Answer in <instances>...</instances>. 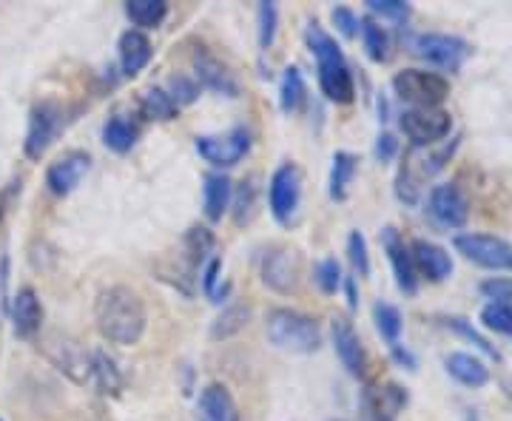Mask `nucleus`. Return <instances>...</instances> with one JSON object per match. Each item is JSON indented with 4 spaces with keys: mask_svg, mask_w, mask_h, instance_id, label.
Returning <instances> with one entry per match:
<instances>
[{
    "mask_svg": "<svg viewBox=\"0 0 512 421\" xmlns=\"http://www.w3.org/2000/svg\"><path fill=\"white\" fill-rule=\"evenodd\" d=\"M251 322V308L248 305H231L217 316V322L211 325V339H231L239 330Z\"/></svg>",
    "mask_w": 512,
    "mask_h": 421,
    "instance_id": "2f4dec72",
    "label": "nucleus"
},
{
    "mask_svg": "<svg viewBox=\"0 0 512 421\" xmlns=\"http://www.w3.org/2000/svg\"><path fill=\"white\" fill-rule=\"evenodd\" d=\"M427 211L430 217L439 222L441 228H461L470 220V205L467 197L461 194L458 185H436L430 191V200H427Z\"/></svg>",
    "mask_w": 512,
    "mask_h": 421,
    "instance_id": "ddd939ff",
    "label": "nucleus"
},
{
    "mask_svg": "<svg viewBox=\"0 0 512 421\" xmlns=\"http://www.w3.org/2000/svg\"><path fill=\"white\" fill-rule=\"evenodd\" d=\"M259 274L262 282L276 293H296L302 282V257L299 251H293L288 245H274L262 254L259 262Z\"/></svg>",
    "mask_w": 512,
    "mask_h": 421,
    "instance_id": "39448f33",
    "label": "nucleus"
},
{
    "mask_svg": "<svg viewBox=\"0 0 512 421\" xmlns=\"http://www.w3.org/2000/svg\"><path fill=\"white\" fill-rule=\"evenodd\" d=\"M214 245H217V239H214V234L205 225H194L185 234V265H188V274H197V268L214 251Z\"/></svg>",
    "mask_w": 512,
    "mask_h": 421,
    "instance_id": "cd10ccee",
    "label": "nucleus"
},
{
    "mask_svg": "<svg viewBox=\"0 0 512 421\" xmlns=\"http://www.w3.org/2000/svg\"><path fill=\"white\" fill-rule=\"evenodd\" d=\"M356 168H359V160L350 154V151H336L333 154V168H330V197L336 202L348 200L350 183L356 177Z\"/></svg>",
    "mask_w": 512,
    "mask_h": 421,
    "instance_id": "a878e982",
    "label": "nucleus"
},
{
    "mask_svg": "<svg viewBox=\"0 0 512 421\" xmlns=\"http://www.w3.org/2000/svg\"><path fill=\"white\" fill-rule=\"evenodd\" d=\"M194 74H197V83L205 86V89H211V92L228 94V97H237L239 94L237 77L228 72L211 52H205V49L194 52Z\"/></svg>",
    "mask_w": 512,
    "mask_h": 421,
    "instance_id": "f3484780",
    "label": "nucleus"
},
{
    "mask_svg": "<svg viewBox=\"0 0 512 421\" xmlns=\"http://www.w3.org/2000/svg\"><path fill=\"white\" fill-rule=\"evenodd\" d=\"M308 49L316 57V69H319V89L328 97L330 103L336 106H348L356 97V83H353V74L348 69V60L342 55L339 43L313 20L308 23Z\"/></svg>",
    "mask_w": 512,
    "mask_h": 421,
    "instance_id": "f03ea898",
    "label": "nucleus"
},
{
    "mask_svg": "<svg viewBox=\"0 0 512 421\" xmlns=\"http://www.w3.org/2000/svg\"><path fill=\"white\" fill-rule=\"evenodd\" d=\"M302 202V171L293 163L279 165L268 185V208L279 225H291Z\"/></svg>",
    "mask_w": 512,
    "mask_h": 421,
    "instance_id": "423d86ee",
    "label": "nucleus"
},
{
    "mask_svg": "<svg viewBox=\"0 0 512 421\" xmlns=\"http://www.w3.org/2000/svg\"><path fill=\"white\" fill-rule=\"evenodd\" d=\"M481 322H484V328L495 330V333H512V305H504V302L484 305Z\"/></svg>",
    "mask_w": 512,
    "mask_h": 421,
    "instance_id": "f704fd0d",
    "label": "nucleus"
},
{
    "mask_svg": "<svg viewBox=\"0 0 512 421\" xmlns=\"http://www.w3.org/2000/svg\"><path fill=\"white\" fill-rule=\"evenodd\" d=\"M345 288H348L350 308H356V285H353V279H345Z\"/></svg>",
    "mask_w": 512,
    "mask_h": 421,
    "instance_id": "09e8293b",
    "label": "nucleus"
},
{
    "mask_svg": "<svg viewBox=\"0 0 512 421\" xmlns=\"http://www.w3.org/2000/svg\"><path fill=\"white\" fill-rule=\"evenodd\" d=\"M333 23H336V29L350 40V37L359 35V23H362V20H359V15H356L353 9H348V6H336V9H333Z\"/></svg>",
    "mask_w": 512,
    "mask_h": 421,
    "instance_id": "37998d69",
    "label": "nucleus"
},
{
    "mask_svg": "<svg viewBox=\"0 0 512 421\" xmlns=\"http://www.w3.org/2000/svg\"><path fill=\"white\" fill-rule=\"evenodd\" d=\"M382 248L387 259H390V265H393V274H396V282H399V288L404 293H416L419 291V276H416V265H413V254H410V248L404 245L402 234L393 228V225H387L382 228Z\"/></svg>",
    "mask_w": 512,
    "mask_h": 421,
    "instance_id": "dca6fc26",
    "label": "nucleus"
},
{
    "mask_svg": "<svg viewBox=\"0 0 512 421\" xmlns=\"http://www.w3.org/2000/svg\"><path fill=\"white\" fill-rule=\"evenodd\" d=\"M94 322L103 339L111 345H137L143 339L148 325V313L140 293L131 291L126 285H111L97 293L94 302Z\"/></svg>",
    "mask_w": 512,
    "mask_h": 421,
    "instance_id": "f257e3e1",
    "label": "nucleus"
},
{
    "mask_svg": "<svg viewBox=\"0 0 512 421\" xmlns=\"http://www.w3.org/2000/svg\"><path fill=\"white\" fill-rule=\"evenodd\" d=\"M348 257L356 268V274H370V257H367V239L362 231H353L348 237Z\"/></svg>",
    "mask_w": 512,
    "mask_h": 421,
    "instance_id": "a19ab883",
    "label": "nucleus"
},
{
    "mask_svg": "<svg viewBox=\"0 0 512 421\" xmlns=\"http://www.w3.org/2000/svg\"><path fill=\"white\" fill-rule=\"evenodd\" d=\"M367 9L379 18L396 20V23H404L410 18V6L404 0H367Z\"/></svg>",
    "mask_w": 512,
    "mask_h": 421,
    "instance_id": "ea45409f",
    "label": "nucleus"
},
{
    "mask_svg": "<svg viewBox=\"0 0 512 421\" xmlns=\"http://www.w3.org/2000/svg\"><path fill=\"white\" fill-rule=\"evenodd\" d=\"M251 131L245 126H237L228 134H205V137H197V154H200L205 163H211L214 168H231L245 160V154L251 151Z\"/></svg>",
    "mask_w": 512,
    "mask_h": 421,
    "instance_id": "6e6552de",
    "label": "nucleus"
},
{
    "mask_svg": "<svg viewBox=\"0 0 512 421\" xmlns=\"http://www.w3.org/2000/svg\"><path fill=\"white\" fill-rule=\"evenodd\" d=\"M393 92L410 103V109H441V103L450 97V80L436 72L404 69L393 77Z\"/></svg>",
    "mask_w": 512,
    "mask_h": 421,
    "instance_id": "20e7f679",
    "label": "nucleus"
},
{
    "mask_svg": "<svg viewBox=\"0 0 512 421\" xmlns=\"http://www.w3.org/2000/svg\"><path fill=\"white\" fill-rule=\"evenodd\" d=\"M313 282L319 285V291L333 296V293L339 291V285H342V268H339V262L336 259H322L316 265V271H313Z\"/></svg>",
    "mask_w": 512,
    "mask_h": 421,
    "instance_id": "e433bc0d",
    "label": "nucleus"
},
{
    "mask_svg": "<svg viewBox=\"0 0 512 421\" xmlns=\"http://www.w3.org/2000/svg\"><path fill=\"white\" fill-rule=\"evenodd\" d=\"M151 40H148L146 32L140 29H128L126 35L120 37V66H123V74L126 77H137V74L146 69L151 63Z\"/></svg>",
    "mask_w": 512,
    "mask_h": 421,
    "instance_id": "4be33fe9",
    "label": "nucleus"
},
{
    "mask_svg": "<svg viewBox=\"0 0 512 421\" xmlns=\"http://www.w3.org/2000/svg\"><path fill=\"white\" fill-rule=\"evenodd\" d=\"M396 154H399V140L390 131L379 134V140H376V157H379V163H390Z\"/></svg>",
    "mask_w": 512,
    "mask_h": 421,
    "instance_id": "49530a36",
    "label": "nucleus"
},
{
    "mask_svg": "<svg viewBox=\"0 0 512 421\" xmlns=\"http://www.w3.org/2000/svg\"><path fill=\"white\" fill-rule=\"evenodd\" d=\"M444 365H447V373L464 387H484L490 382V367L473 353H450Z\"/></svg>",
    "mask_w": 512,
    "mask_h": 421,
    "instance_id": "b1692460",
    "label": "nucleus"
},
{
    "mask_svg": "<svg viewBox=\"0 0 512 421\" xmlns=\"http://www.w3.org/2000/svg\"><path fill=\"white\" fill-rule=\"evenodd\" d=\"M180 106L171 100V94L163 92V89H148L143 97H140V114L146 120H157V123H168L177 117Z\"/></svg>",
    "mask_w": 512,
    "mask_h": 421,
    "instance_id": "c756f323",
    "label": "nucleus"
},
{
    "mask_svg": "<svg viewBox=\"0 0 512 421\" xmlns=\"http://www.w3.org/2000/svg\"><path fill=\"white\" fill-rule=\"evenodd\" d=\"M359 32L365 40V52L373 63H384L390 57V37L382 29V23H376L373 18H365L359 23Z\"/></svg>",
    "mask_w": 512,
    "mask_h": 421,
    "instance_id": "7c9ffc66",
    "label": "nucleus"
},
{
    "mask_svg": "<svg viewBox=\"0 0 512 421\" xmlns=\"http://www.w3.org/2000/svg\"><path fill=\"white\" fill-rule=\"evenodd\" d=\"M12 322L20 339H32L43 325V305L35 288H20L12 302Z\"/></svg>",
    "mask_w": 512,
    "mask_h": 421,
    "instance_id": "412c9836",
    "label": "nucleus"
},
{
    "mask_svg": "<svg viewBox=\"0 0 512 421\" xmlns=\"http://www.w3.org/2000/svg\"><path fill=\"white\" fill-rule=\"evenodd\" d=\"M413 265H416V274H421L430 282H444L447 276L453 274V257L436 245V242H427V239H416L413 242Z\"/></svg>",
    "mask_w": 512,
    "mask_h": 421,
    "instance_id": "6ab92c4d",
    "label": "nucleus"
},
{
    "mask_svg": "<svg viewBox=\"0 0 512 421\" xmlns=\"http://www.w3.org/2000/svg\"><path fill=\"white\" fill-rule=\"evenodd\" d=\"M126 15L140 29H157L168 15V3L165 0H128Z\"/></svg>",
    "mask_w": 512,
    "mask_h": 421,
    "instance_id": "c85d7f7f",
    "label": "nucleus"
},
{
    "mask_svg": "<svg viewBox=\"0 0 512 421\" xmlns=\"http://www.w3.org/2000/svg\"><path fill=\"white\" fill-rule=\"evenodd\" d=\"M467 421H481V419H478L476 413H473V410H470V413H467Z\"/></svg>",
    "mask_w": 512,
    "mask_h": 421,
    "instance_id": "8fccbe9b",
    "label": "nucleus"
},
{
    "mask_svg": "<svg viewBox=\"0 0 512 421\" xmlns=\"http://www.w3.org/2000/svg\"><path fill=\"white\" fill-rule=\"evenodd\" d=\"M373 319H376V328L382 333V339L387 345H399V336H402V313L399 308H393L390 302H376L373 305Z\"/></svg>",
    "mask_w": 512,
    "mask_h": 421,
    "instance_id": "473e14b6",
    "label": "nucleus"
},
{
    "mask_svg": "<svg viewBox=\"0 0 512 421\" xmlns=\"http://www.w3.org/2000/svg\"><path fill=\"white\" fill-rule=\"evenodd\" d=\"M259 46L268 52L271 46H274L276 40V20H279V9H276V3H268V0H262L259 3Z\"/></svg>",
    "mask_w": 512,
    "mask_h": 421,
    "instance_id": "c9c22d12",
    "label": "nucleus"
},
{
    "mask_svg": "<svg viewBox=\"0 0 512 421\" xmlns=\"http://www.w3.org/2000/svg\"><path fill=\"white\" fill-rule=\"evenodd\" d=\"M456 251L487 271H512V248L490 234H458Z\"/></svg>",
    "mask_w": 512,
    "mask_h": 421,
    "instance_id": "9b49d317",
    "label": "nucleus"
},
{
    "mask_svg": "<svg viewBox=\"0 0 512 421\" xmlns=\"http://www.w3.org/2000/svg\"><path fill=\"white\" fill-rule=\"evenodd\" d=\"M268 339L279 350H291V353H313L322 345V330L305 313L291 311V308H274L268 313Z\"/></svg>",
    "mask_w": 512,
    "mask_h": 421,
    "instance_id": "7ed1b4c3",
    "label": "nucleus"
},
{
    "mask_svg": "<svg viewBox=\"0 0 512 421\" xmlns=\"http://www.w3.org/2000/svg\"><path fill=\"white\" fill-rule=\"evenodd\" d=\"M63 131V109L55 100H43L37 103L32 114H29V129H26V140H23V151L29 160H40L49 146L57 140V134Z\"/></svg>",
    "mask_w": 512,
    "mask_h": 421,
    "instance_id": "1a4fd4ad",
    "label": "nucleus"
},
{
    "mask_svg": "<svg viewBox=\"0 0 512 421\" xmlns=\"http://www.w3.org/2000/svg\"><path fill=\"white\" fill-rule=\"evenodd\" d=\"M197 421H239V407L231 390L220 382L202 387L197 402Z\"/></svg>",
    "mask_w": 512,
    "mask_h": 421,
    "instance_id": "aec40b11",
    "label": "nucleus"
},
{
    "mask_svg": "<svg viewBox=\"0 0 512 421\" xmlns=\"http://www.w3.org/2000/svg\"><path fill=\"white\" fill-rule=\"evenodd\" d=\"M137 137H140L137 123H131L123 114H114L109 123L103 126V143L114 154H128L131 148L137 146Z\"/></svg>",
    "mask_w": 512,
    "mask_h": 421,
    "instance_id": "393cba45",
    "label": "nucleus"
},
{
    "mask_svg": "<svg viewBox=\"0 0 512 421\" xmlns=\"http://www.w3.org/2000/svg\"><path fill=\"white\" fill-rule=\"evenodd\" d=\"M171 100L177 103V106H188V103H194L197 100V94H200V83L197 80H191V77H185V74H177L174 80H171Z\"/></svg>",
    "mask_w": 512,
    "mask_h": 421,
    "instance_id": "79ce46f5",
    "label": "nucleus"
},
{
    "mask_svg": "<svg viewBox=\"0 0 512 421\" xmlns=\"http://www.w3.org/2000/svg\"><path fill=\"white\" fill-rule=\"evenodd\" d=\"M92 376L103 393H117V390L123 387V376H120V370H117V365H114V359H109L103 350H97V353L92 356Z\"/></svg>",
    "mask_w": 512,
    "mask_h": 421,
    "instance_id": "72a5a7b5",
    "label": "nucleus"
},
{
    "mask_svg": "<svg viewBox=\"0 0 512 421\" xmlns=\"http://www.w3.org/2000/svg\"><path fill=\"white\" fill-rule=\"evenodd\" d=\"M390 350H393V359H396L399 365H404L407 370H416V359H413L410 350L402 348V345H390Z\"/></svg>",
    "mask_w": 512,
    "mask_h": 421,
    "instance_id": "de8ad7c7",
    "label": "nucleus"
},
{
    "mask_svg": "<svg viewBox=\"0 0 512 421\" xmlns=\"http://www.w3.org/2000/svg\"><path fill=\"white\" fill-rule=\"evenodd\" d=\"M481 293L490 296L493 302L512 305V279H487V282L481 285Z\"/></svg>",
    "mask_w": 512,
    "mask_h": 421,
    "instance_id": "c03bdc74",
    "label": "nucleus"
},
{
    "mask_svg": "<svg viewBox=\"0 0 512 421\" xmlns=\"http://www.w3.org/2000/svg\"><path fill=\"white\" fill-rule=\"evenodd\" d=\"M89 168H92V157L86 151H69L57 163L49 165L46 185L55 197H69L72 191H77V185L86 180Z\"/></svg>",
    "mask_w": 512,
    "mask_h": 421,
    "instance_id": "f8f14e48",
    "label": "nucleus"
},
{
    "mask_svg": "<svg viewBox=\"0 0 512 421\" xmlns=\"http://www.w3.org/2000/svg\"><path fill=\"white\" fill-rule=\"evenodd\" d=\"M234 200V185L225 174H208L205 185H202V211H205V220L220 222L225 217V211L231 208Z\"/></svg>",
    "mask_w": 512,
    "mask_h": 421,
    "instance_id": "5701e85b",
    "label": "nucleus"
},
{
    "mask_svg": "<svg viewBox=\"0 0 512 421\" xmlns=\"http://www.w3.org/2000/svg\"><path fill=\"white\" fill-rule=\"evenodd\" d=\"M399 126L413 140V146H433L450 134L453 114L444 109H407L399 117Z\"/></svg>",
    "mask_w": 512,
    "mask_h": 421,
    "instance_id": "9d476101",
    "label": "nucleus"
},
{
    "mask_svg": "<svg viewBox=\"0 0 512 421\" xmlns=\"http://www.w3.org/2000/svg\"><path fill=\"white\" fill-rule=\"evenodd\" d=\"M254 197H256L254 180H245V183L239 185L237 200H231L234 202V208H237V211H234V220H237V225H245V222L254 217Z\"/></svg>",
    "mask_w": 512,
    "mask_h": 421,
    "instance_id": "58836bf2",
    "label": "nucleus"
},
{
    "mask_svg": "<svg viewBox=\"0 0 512 421\" xmlns=\"http://www.w3.org/2000/svg\"><path fill=\"white\" fill-rule=\"evenodd\" d=\"M410 49L413 55H419L421 60L439 66L444 72H458L461 63L470 57V46L453 35H436V32H424V35L410 37Z\"/></svg>",
    "mask_w": 512,
    "mask_h": 421,
    "instance_id": "0eeeda50",
    "label": "nucleus"
},
{
    "mask_svg": "<svg viewBox=\"0 0 512 421\" xmlns=\"http://www.w3.org/2000/svg\"><path fill=\"white\" fill-rule=\"evenodd\" d=\"M333 348H336V356H339V362H342V367L348 370L350 376H356V379L365 376L367 353L362 348L359 333H356V328L350 325V319H345V316L333 319Z\"/></svg>",
    "mask_w": 512,
    "mask_h": 421,
    "instance_id": "2eb2a0df",
    "label": "nucleus"
},
{
    "mask_svg": "<svg viewBox=\"0 0 512 421\" xmlns=\"http://www.w3.org/2000/svg\"><path fill=\"white\" fill-rule=\"evenodd\" d=\"M407 402H410L407 390L396 382L367 387L365 396H362L367 421H399Z\"/></svg>",
    "mask_w": 512,
    "mask_h": 421,
    "instance_id": "4468645a",
    "label": "nucleus"
},
{
    "mask_svg": "<svg viewBox=\"0 0 512 421\" xmlns=\"http://www.w3.org/2000/svg\"><path fill=\"white\" fill-rule=\"evenodd\" d=\"M46 356L55 362L66 376H72L74 382H86L92 376V359L89 353H83V348L72 342V339H57V342H46Z\"/></svg>",
    "mask_w": 512,
    "mask_h": 421,
    "instance_id": "a211bd4d",
    "label": "nucleus"
},
{
    "mask_svg": "<svg viewBox=\"0 0 512 421\" xmlns=\"http://www.w3.org/2000/svg\"><path fill=\"white\" fill-rule=\"evenodd\" d=\"M305 97H308V86H305V77L302 72L291 66V69H285L282 74V83H279V106L285 114H296V111H302L305 106Z\"/></svg>",
    "mask_w": 512,
    "mask_h": 421,
    "instance_id": "bb28decb",
    "label": "nucleus"
},
{
    "mask_svg": "<svg viewBox=\"0 0 512 421\" xmlns=\"http://www.w3.org/2000/svg\"><path fill=\"white\" fill-rule=\"evenodd\" d=\"M220 271H222L220 257L208 259V265L202 268V291H205V296H211L214 302H217V279H220Z\"/></svg>",
    "mask_w": 512,
    "mask_h": 421,
    "instance_id": "a18cd8bd",
    "label": "nucleus"
},
{
    "mask_svg": "<svg viewBox=\"0 0 512 421\" xmlns=\"http://www.w3.org/2000/svg\"><path fill=\"white\" fill-rule=\"evenodd\" d=\"M444 325H447V328H453L456 333H461L464 339H470V342H473L478 350H484L490 359H498V350H495L476 328H470V322H467V319H461V316H450V319H444Z\"/></svg>",
    "mask_w": 512,
    "mask_h": 421,
    "instance_id": "4c0bfd02",
    "label": "nucleus"
}]
</instances>
